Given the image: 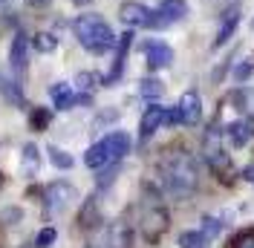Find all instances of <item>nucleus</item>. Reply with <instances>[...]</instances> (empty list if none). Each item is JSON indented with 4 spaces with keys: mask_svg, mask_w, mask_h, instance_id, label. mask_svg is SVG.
<instances>
[{
    "mask_svg": "<svg viewBox=\"0 0 254 248\" xmlns=\"http://www.w3.org/2000/svg\"><path fill=\"white\" fill-rule=\"evenodd\" d=\"M162 190L174 199H190L199 187V162L188 150H171L159 165Z\"/></svg>",
    "mask_w": 254,
    "mask_h": 248,
    "instance_id": "nucleus-1",
    "label": "nucleus"
},
{
    "mask_svg": "<svg viewBox=\"0 0 254 248\" xmlns=\"http://www.w3.org/2000/svg\"><path fill=\"white\" fill-rule=\"evenodd\" d=\"M168 225H171V214H168L162 196L150 185H144L142 202H139V231H142V237L150 246H156L162 234L168 231Z\"/></svg>",
    "mask_w": 254,
    "mask_h": 248,
    "instance_id": "nucleus-2",
    "label": "nucleus"
},
{
    "mask_svg": "<svg viewBox=\"0 0 254 248\" xmlns=\"http://www.w3.org/2000/svg\"><path fill=\"white\" fill-rule=\"evenodd\" d=\"M72 32H75L81 47L93 55H104V52L116 49V41H119L116 32L110 29V23L98 15H78L72 20Z\"/></svg>",
    "mask_w": 254,
    "mask_h": 248,
    "instance_id": "nucleus-3",
    "label": "nucleus"
},
{
    "mask_svg": "<svg viewBox=\"0 0 254 248\" xmlns=\"http://www.w3.org/2000/svg\"><path fill=\"white\" fill-rule=\"evenodd\" d=\"M119 17L125 20L130 29H162L156 9H147L144 3H136V0H127V3H122Z\"/></svg>",
    "mask_w": 254,
    "mask_h": 248,
    "instance_id": "nucleus-4",
    "label": "nucleus"
},
{
    "mask_svg": "<svg viewBox=\"0 0 254 248\" xmlns=\"http://www.w3.org/2000/svg\"><path fill=\"white\" fill-rule=\"evenodd\" d=\"M202 156L214 171H228L231 168V156L222 147V130L220 127H208L205 139H202Z\"/></svg>",
    "mask_w": 254,
    "mask_h": 248,
    "instance_id": "nucleus-5",
    "label": "nucleus"
},
{
    "mask_svg": "<svg viewBox=\"0 0 254 248\" xmlns=\"http://www.w3.org/2000/svg\"><path fill=\"white\" fill-rule=\"evenodd\" d=\"M75 199H78V190L69 185V182H52V185L47 187V193H44V205H47L49 214L66 211Z\"/></svg>",
    "mask_w": 254,
    "mask_h": 248,
    "instance_id": "nucleus-6",
    "label": "nucleus"
},
{
    "mask_svg": "<svg viewBox=\"0 0 254 248\" xmlns=\"http://www.w3.org/2000/svg\"><path fill=\"white\" fill-rule=\"evenodd\" d=\"M49 98H52V107L55 110H72L78 104H90L93 101L90 93H75L72 84H52L49 87Z\"/></svg>",
    "mask_w": 254,
    "mask_h": 248,
    "instance_id": "nucleus-7",
    "label": "nucleus"
},
{
    "mask_svg": "<svg viewBox=\"0 0 254 248\" xmlns=\"http://www.w3.org/2000/svg\"><path fill=\"white\" fill-rule=\"evenodd\" d=\"M176 113H179V124H199L202 119V101H199V93L196 90H188V93L179 98V104H176Z\"/></svg>",
    "mask_w": 254,
    "mask_h": 248,
    "instance_id": "nucleus-8",
    "label": "nucleus"
},
{
    "mask_svg": "<svg viewBox=\"0 0 254 248\" xmlns=\"http://www.w3.org/2000/svg\"><path fill=\"white\" fill-rule=\"evenodd\" d=\"M222 139L228 141L231 147H246V144L254 139V122H252V119H240V122L225 124Z\"/></svg>",
    "mask_w": 254,
    "mask_h": 248,
    "instance_id": "nucleus-9",
    "label": "nucleus"
},
{
    "mask_svg": "<svg viewBox=\"0 0 254 248\" xmlns=\"http://www.w3.org/2000/svg\"><path fill=\"white\" fill-rule=\"evenodd\" d=\"M165 119H168V107H162V104H150V107L142 113V122H139V139H150L153 133H156L159 127L165 124Z\"/></svg>",
    "mask_w": 254,
    "mask_h": 248,
    "instance_id": "nucleus-10",
    "label": "nucleus"
},
{
    "mask_svg": "<svg viewBox=\"0 0 254 248\" xmlns=\"http://www.w3.org/2000/svg\"><path fill=\"white\" fill-rule=\"evenodd\" d=\"M142 49H144V58H147L150 69H165V66L174 63V49L168 47L165 41H147Z\"/></svg>",
    "mask_w": 254,
    "mask_h": 248,
    "instance_id": "nucleus-11",
    "label": "nucleus"
},
{
    "mask_svg": "<svg viewBox=\"0 0 254 248\" xmlns=\"http://www.w3.org/2000/svg\"><path fill=\"white\" fill-rule=\"evenodd\" d=\"M130 44H133V32H125V35H119V41H116V61H113V69L107 72V78H104V84H107V87H113V84L122 78V72H125Z\"/></svg>",
    "mask_w": 254,
    "mask_h": 248,
    "instance_id": "nucleus-12",
    "label": "nucleus"
},
{
    "mask_svg": "<svg viewBox=\"0 0 254 248\" xmlns=\"http://www.w3.org/2000/svg\"><path fill=\"white\" fill-rule=\"evenodd\" d=\"M9 61H12L15 75H23V72H26V63H29V38H26V32H23V29H17L15 41H12Z\"/></svg>",
    "mask_w": 254,
    "mask_h": 248,
    "instance_id": "nucleus-13",
    "label": "nucleus"
},
{
    "mask_svg": "<svg viewBox=\"0 0 254 248\" xmlns=\"http://www.w3.org/2000/svg\"><path fill=\"white\" fill-rule=\"evenodd\" d=\"M156 15H159L162 29H165V26L179 23L182 17L188 15V3H185V0H162V3L156 6Z\"/></svg>",
    "mask_w": 254,
    "mask_h": 248,
    "instance_id": "nucleus-14",
    "label": "nucleus"
},
{
    "mask_svg": "<svg viewBox=\"0 0 254 248\" xmlns=\"http://www.w3.org/2000/svg\"><path fill=\"white\" fill-rule=\"evenodd\" d=\"M104 147H107V156H110V162H122L127 153H130V136H127L125 130H113L110 136H104Z\"/></svg>",
    "mask_w": 254,
    "mask_h": 248,
    "instance_id": "nucleus-15",
    "label": "nucleus"
},
{
    "mask_svg": "<svg viewBox=\"0 0 254 248\" xmlns=\"http://www.w3.org/2000/svg\"><path fill=\"white\" fill-rule=\"evenodd\" d=\"M84 165H87L90 171H101V168L113 165L110 156H107V147H104V141H95L93 147H87V153H84Z\"/></svg>",
    "mask_w": 254,
    "mask_h": 248,
    "instance_id": "nucleus-16",
    "label": "nucleus"
},
{
    "mask_svg": "<svg viewBox=\"0 0 254 248\" xmlns=\"http://www.w3.org/2000/svg\"><path fill=\"white\" fill-rule=\"evenodd\" d=\"M231 101L237 104V110L246 116V119H252L254 122V90L252 87H240L231 93Z\"/></svg>",
    "mask_w": 254,
    "mask_h": 248,
    "instance_id": "nucleus-17",
    "label": "nucleus"
},
{
    "mask_svg": "<svg viewBox=\"0 0 254 248\" xmlns=\"http://www.w3.org/2000/svg\"><path fill=\"white\" fill-rule=\"evenodd\" d=\"M237 23H240V15H237V12H225V17H222V26H220V32H217V41H214V47L228 44V38L234 35Z\"/></svg>",
    "mask_w": 254,
    "mask_h": 248,
    "instance_id": "nucleus-18",
    "label": "nucleus"
},
{
    "mask_svg": "<svg viewBox=\"0 0 254 248\" xmlns=\"http://www.w3.org/2000/svg\"><path fill=\"white\" fill-rule=\"evenodd\" d=\"M211 240H208L202 231H182L179 234V248H208Z\"/></svg>",
    "mask_w": 254,
    "mask_h": 248,
    "instance_id": "nucleus-19",
    "label": "nucleus"
},
{
    "mask_svg": "<svg viewBox=\"0 0 254 248\" xmlns=\"http://www.w3.org/2000/svg\"><path fill=\"white\" fill-rule=\"evenodd\" d=\"M162 93H165V84H162L159 78H142V84H139V95H142V98L156 101Z\"/></svg>",
    "mask_w": 254,
    "mask_h": 248,
    "instance_id": "nucleus-20",
    "label": "nucleus"
},
{
    "mask_svg": "<svg viewBox=\"0 0 254 248\" xmlns=\"http://www.w3.org/2000/svg\"><path fill=\"white\" fill-rule=\"evenodd\" d=\"M0 93L6 95L9 101H15V104H26V98H23V90H20V84H17V81H9V78L0 75Z\"/></svg>",
    "mask_w": 254,
    "mask_h": 248,
    "instance_id": "nucleus-21",
    "label": "nucleus"
},
{
    "mask_svg": "<svg viewBox=\"0 0 254 248\" xmlns=\"http://www.w3.org/2000/svg\"><path fill=\"white\" fill-rule=\"evenodd\" d=\"M47 156H49V162H52L58 171H69V168H72V156L66 153V150H61V147H55V144H49L47 147Z\"/></svg>",
    "mask_w": 254,
    "mask_h": 248,
    "instance_id": "nucleus-22",
    "label": "nucleus"
},
{
    "mask_svg": "<svg viewBox=\"0 0 254 248\" xmlns=\"http://www.w3.org/2000/svg\"><path fill=\"white\" fill-rule=\"evenodd\" d=\"M32 47L38 49V52H44V55H49V52H55V47H58V38L52 32H38L35 41H32Z\"/></svg>",
    "mask_w": 254,
    "mask_h": 248,
    "instance_id": "nucleus-23",
    "label": "nucleus"
},
{
    "mask_svg": "<svg viewBox=\"0 0 254 248\" xmlns=\"http://www.w3.org/2000/svg\"><path fill=\"white\" fill-rule=\"evenodd\" d=\"M55 240H58L55 228H41L38 237H35V248H49V246H55Z\"/></svg>",
    "mask_w": 254,
    "mask_h": 248,
    "instance_id": "nucleus-24",
    "label": "nucleus"
},
{
    "mask_svg": "<svg viewBox=\"0 0 254 248\" xmlns=\"http://www.w3.org/2000/svg\"><path fill=\"white\" fill-rule=\"evenodd\" d=\"M199 231L205 234L208 240H214V237H220V231H222V222L217 217H202V228Z\"/></svg>",
    "mask_w": 254,
    "mask_h": 248,
    "instance_id": "nucleus-25",
    "label": "nucleus"
},
{
    "mask_svg": "<svg viewBox=\"0 0 254 248\" xmlns=\"http://www.w3.org/2000/svg\"><path fill=\"white\" fill-rule=\"evenodd\" d=\"M231 248H254V228H246L240 231L234 240H231Z\"/></svg>",
    "mask_w": 254,
    "mask_h": 248,
    "instance_id": "nucleus-26",
    "label": "nucleus"
},
{
    "mask_svg": "<svg viewBox=\"0 0 254 248\" xmlns=\"http://www.w3.org/2000/svg\"><path fill=\"white\" fill-rule=\"evenodd\" d=\"M249 78H252V63H249V61H240L237 66H234V81H237V84H246Z\"/></svg>",
    "mask_w": 254,
    "mask_h": 248,
    "instance_id": "nucleus-27",
    "label": "nucleus"
},
{
    "mask_svg": "<svg viewBox=\"0 0 254 248\" xmlns=\"http://www.w3.org/2000/svg\"><path fill=\"white\" fill-rule=\"evenodd\" d=\"M93 81H98V78H95L93 72H81V75H78V87H81V93H87V90L93 87Z\"/></svg>",
    "mask_w": 254,
    "mask_h": 248,
    "instance_id": "nucleus-28",
    "label": "nucleus"
},
{
    "mask_svg": "<svg viewBox=\"0 0 254 248\" xmlns=\"http://www.w3.org/2000/svg\"><path fill=\"white\" fill-rule=\"evenodd\" d=\"M47 122H49L47 110H35V113H32V124H35V127H47Z\"/></svg>",
    "mask_w": 254,
    "mask_h": 248,
    "instance_id": "nucleus-29",
    "label": "nucleus"
},
{
    "mask_svg": "<svg viewBox=\"0 0 254 248\" xmlns=\"http://www.w3.org/2000/svg\"><path fill=\"white\" fill-rule=\"evenodd\" d=\"M23 159H26V165H35L38 162V147L35 144H26L23 147Z\"/></svg>",
    "mask_w": 254,
    "mask_h": 248,
    "instance_id": "nucleus-30",
    "label": "nucleus"
},
{
    "mask_svg": "<svg viewBox=\"0 0 254 248\" xmlns=\"http://www.w3.org/2000/svg\"><path fill=\"white\" fill-rule=\"evenodd\" d=\"M243 176H246V179H249V182H254V165H249V168H246V171H243Z\"/></svg>",
    "mask_w": 254,
    "mask_h": 248,
    "instance_id": "nucleus-31",
    "label": "nucleus"
},
{
    "mask_svg": "<svg viewBox=\"0 0 254 248\" xmlns=\"http://www.w3.org/2000/svg\"><path fill=\"white\" fill-rule=\"evenodd\" d=\"M29 6H47V3H52V0H26Z\"/></svg>",
    "mask_w": 254,
    "mask_h": 248,
    "instance_id": "nucleus-32",
    "label": "nucleus"
},
{
    "mask_svg": "<svg viewBox=\"0 0 254 248\" xmlns=\"http://www.w3.org/2000/svg\"><path fill=\"white\" fill-rule=\"evenodd\" d=\"M72 3H75V6H84V3H90V0H72Z\"/></svg>",
    "mask_w": 254,
    "mask_h": 248,
    "instance_id": "nucleus-33",
    "label": "nucleus"
},
{
    "mask_svg": "<svg viewBox=\"0 0 254 248\" xmlns=\"http://www.w3.org/2000/svg\"><path fill=\"white\" fill-rule=\"evenodd\" d=\"M3 3H6V0H0V6H3Z\"/></svg>",
    "mask_w": 254,
    "mask_h": 248,
    "instance_id": "nucleus-34",
    "label": "nucleus"
},
{
    "mask_svg": "<svg viewBox=\"0 0 254 248\" xmlns=\"http://www.w3.org/2000/svg\"><path fill=\"white\" fill-rule=\"evenodd\" d=\"M252 29H254V20H252Z\"/></svg>",
    "mask_w": 254,
    "mask_h": 248,
    "instance_id": "nucleus-35",
    "label": "nucleus"
}]
</instances>
